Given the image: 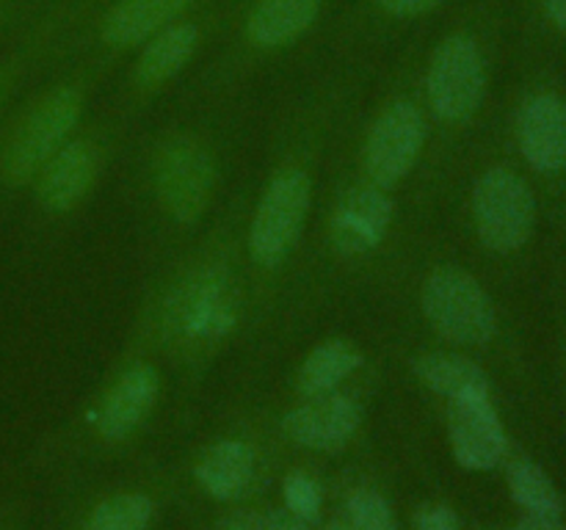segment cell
I'll return each mask as SVG.
<instances>
[{
  "label": "cell",
  "mask_w": 566,
  "mask_h": 530,
  "mask_svg": "<svg viewBox=\"0 0 566 530\" xmlns=\"http://www.w3.org/2000/svg\"><path fill=\"white\" fill-rule=\"evenodd\" d=\"M153 519V497L144 491H116L92 508L83 530H149Z\"/></svg>",
  "instance_id": "obj_21"
},
{
  "label": "cell",
  "mask_w": 566,
  "mask_h": 530,
  "mask_svg": "<svg viewBox=\"0 0 566 530\" xmlns=\"http://www.w3.org/2000/svg\"><path fill=\"white\" fill-rule=\"evenodd\" d=\"M346 86H324L282 110L269 147L263 186L249 202L247 263L252 279V324L260 331L280 312L287 276L313 221L326 163L348 127Z\"/></svg>",
  "instance_id": "obj_2"
},
{
  "label": "cell",
  "mask_w": 566,
  "mask_h": 530,
  "mask_svg": "<svg viewBox=\"0 0 566 530\" xmlns=\"http://www.w3.org/2000/svg\"><path fill=\"white\" fill-rule=\"evenodd\" d=\"M512 530H566L562 519H542V517H523Z\"/></svg>",
  "instance_id": "obj_27"
},
{
  "label": "cell",
  "mask_w": 566,
  "mask_h": 530,
  "mask_svg": "<svg viewBox=\"0 0 566 530\" xmlns=\"http://www.w3.org/2000/svg\"><path fill=\"white\" fill-rule=\"evenodd\" d=\"M263 530H307L310 524H304L302 519H296L293 513L287 511H269L263 519H260Z\"/></svg>",
  "instance_id": "obj_26"
},
{
  "label": "cell",
  "mask_w": 566,
  "mask_h": 530,
  "mask_svg": "<svg viewBox=\"0 0 566 530\" xmlns=\"http://www.w3.org/2000/svg\"><path fill=\"white\" fill-rule=\"evenodd\" d=\"M340 155V141H337ZM302 252L287 276L282 304L302 309L324 301L332 287H368L401 265L407 213L401 197L359 177L346 158L326 169Z\"/></svg>",
  "instance_id": "obj_4"
},
{
  "label": "cell",
  "mask_w": 566,
  "mask_h": 530,
  "mask_svg": "<svg viewBox=\"0 0 566 530\" xmlns=\"http://www.w3.org/2000/svg\"><path fill=\"white\" fill-rule=\"evenodd\" d=\"M506 480L512 500L523 508L525 517L562 519L564 497L539 464L525 456L512 458L506 467Z\"/></svg>",
  "instance_id": "obj_20"
},
{
  "label": "cell",
  "mask_w": 566,
  "mask_h": 530,
  "mask_svg": "<svg viewBox=\"0 0 566 530\" xmlns=\"http://www.w3.org/2000/svg\"><path fill=\"white\" fill-rule=\"evenodd\" d=\"M127 132L130 125L114 110L86 116V121L42 166L36 180L28 188L39 213L55 221L81 213L83 204L97 193L99 182L125 149Z\"/></svg>",
  "instance_id": "obj_7"
},
{
  "label": "cell",
  "mask_w": 566,
  "mask_h": 530,
  "mask_svg": "<svg viewBox=\"0 0 566 530\" xmlns=\"http://www.w3.org/2000/svg\"><path fill=\"white\" fill-rule=\"evenodd\" d=\"M282 500H285V511L302 519L304 524H315L324 511V491L321 484L304 469H291L282 478Z\"/></svg>",
  "instance_id": "obj_23"
},
{
  "label": "cell",
  "mask_w": 566,
  "mask_h": 530,
  "mask_svg": "<svg viewBox=\"0 0 566 530\" xmlns=\"http://www.w3.org/2000/svg\"><path fill=\"white\" fill-rule=\"evenodd\" d=\"M418 309L437 340L457 351L486 348L501 331V318L484 282L464 265L431 263L418 285Z\"/></svg>",
  "instance_id": "obj_8"
},
{
  "label": "cell",
  "mask_w": 566,
  "mask_h": 530,
  "mask_svg": "<svg viewBox=\"0 0 566 530\" xmlns=\"http://www.w3.org/2000/svg\"><path fill=\"white\" fill-rule=\"evenodd\" d=\"M238 114L208 108L177 110L136 149L130 193L149 237L169 257L191 243L219 210L235 155Z\"/></svg>",
  "instance_id": "obj_3"
},
{
  "label": "cell",
  "mask_w": 566,
  "mask_h": 530,
  "mask_svg": "<svg viewBox=\"0 0 566 530\" xmlns=\"http://www.w3.org/2000/svg\"><path fill=\"white\" fill-rule=\"evenodd\" d=\"M92 92V72H77L44 88L14 116L0 141V182L6 188H31L42 166L86 121Z\"/></svg>",
  "instance_id": "obj_6"
},
{
  "label": "cell",
  "mask_w": 566,
  "mask_h": 530,
  "mask_svg": "<svg viewBox=\"0 0 566 530\" xmlns=\"http://www.w3.org/2000/svg\"><path fill=\"white\" fill-rule=\"evenodd\" d=\"M324 530H354V528L348 522H332V524H326Z\"/></svg>",
  "instance_id": "obj_30"
},
{
  "label": "cell",
  "mask_w": 566,
  "mask_h": 530,
  "mask_svg": "<svg viewBox=\"0 0 566 530\" xmlns=\"http://www.w3.org/2000/svg\"><path fill=\"white\" fill-rule=\"evenodd\" d=\"M199 0H116L97 22V42L108 53L142 47L144 42L191 14Z\"/></svg>",
  "instance_id": "obj_16"
},
{
  "label": "cell",
  "mask_w": 566,
  "mask_h": 530,
  "mask_svg": "<svg viewBox=\"0 0 566 530\" xmlns=\"http://www.w3.org/2000/svg\"><path fill=\"white\" fill-rule=\"evenodd\" d=\"M205 42V31L197 20L182 17V20L171 22L160 33H155L149 42L138 47L136 61L130 66L125 88H122L119 105L114 114L125 119L127 125H136L149 105L191 66L197 59L199 47Z\"/></svg>",
  "instance_id": "obj_11"
},
{
  "label": "cell",
  "mask_w": 566,
  "mask_h": 530,
  "mask_svg": "<svg viewBox=\"0 0 566 530\" xmlns=\"http://www.w3.org/2000/svg\"><path fill=\"white\" fill-rule=\"evenodd\" d=\"M415 530H462L451 506H426L415 517Z\"/></svg>",
  "instance_id": "obj_25"
},
{
  "label": "cell",
  "mask_w": 566,
  "mask_h": 530,
  "mask_svg": "<svg viewBox=\"0 0 566 530\" xmlns=\"http://www.w3.org/2000/svg\"><path fill=\"white\" fill-rule=\"evenodd\" d=\"M346 522L354 530H398L390 500L374 486H359L346 497Z\"/></svg>",
  "instance_id": "obj_22"
},
{
  "label": "cell",
  "mask_w": 566,
  "mask_h": 530,
  "mask_svg": "<svg viewBox=\"0 0 566 530\" xmlns=\"http://www.w3.org/2000/svg\"><path fill=\"white\" fill-rule=\"evenodd\" d=\"M429 110L420 72H415L376 99L352 141L348 127L343 130L340 155L359 177L401 197V191L418 180L429 155Z\"/></svg>",
  "instance_id": "obj_5"
},
{
  "label": "cell",
  "mask_w": 566,
  "mask_h": 530,
  "mask_svg": "<svg viewBox=\"0 0 566 530\" xmlns=\"http://www.w3.org/2000/svg\"><path fill=\"white\" fill-rule=\"evenodd\" d=\"M247 193H238L210 224L169 254L133 320L127 348L180 375H199L252 324L247 263Z\"/></svg>",
  "instance_id": "obj_1"
},
{
  "label": "cell",
  "mask_w": 566,
  "mask_h": 530,
  "mask_svg": "<svg viewBox=\"0 0 566 530\" xmlns=\"http://www.w3.org/2000/svg\"><path fill=\"white\" fill-rule=\"evenodd\" d=\"M370 3L379 14L390 17V20H418V17L440 9L446 0H370Z\"/></svg>",
  "instance_id": "obj_24"
},
{
  "label": "cell",
  "mask_w": 566,
  "mask_h": 530,
  "mask_svg": "<svg viewBox=\"0 0 566 530\" xmlns=\"http://www.w3.org/2000/svg\"><path fill=\"white\" fill-rule=\"evenodd\" d=\"M448 442L459 467L470 473H490L503 464L509 453V436L492 401L490 384L470 386L446 401Z\"/></svg>",
  "instance_id": "obj_12"
},
{
  "label": "cell",
  "mask_w": 566,
  "mask_h": 530,
  "mask_svg": "<svg viewBox=\"0 0 566 530\" xmlns=\"http://www.w3.org/2000/svg\"><path fill=\"white\" fill-rule=\"evenodd\" d=\"M0 92H3V81H0Z\"/></svg>",
  "instance_id": "obj_31"
},
{
  "label": "cell",
  "mask_w": 566,
  "mask_h": 530,
  "mask_svg": "<svg viewBox=\"0 0 566 530\" xmlns=\"http://www.w3.org/2000/svg\"><path fill=\"white\" fill-rule=\"evenodd\" d=\"M324 0H254L241 25V44L252 55L293 47L318 22Z\"/></svg>",
  "instance_id": "obj_15"
},
{
  "label": "cell",
  "mask_w": 566,
  "mask_h": 530,
  "mask_svg": "<svg viewBox=\"0 0 566 530\" xmlns=\"http://www.w3.org/2000/svg\"><path fill=\"white\" fill-rule=\"evenodd\" d=\"M164 395V364L144 351L127 348L108 384L88 409L94 436L108 445L125 442L147 423Z\"/></svg>",
  "instance_id": "obj_10"
},
{
  "label": "cell",
  "mask_w": 566,
  "mask_h": 530,
  "mask_svg": "<svg viewBox=\"0 0 566 530\" xmlns=\"http://www.w3.org/2000/svg\"><path fill=\"white\" fill-rule=\"evenodd\" d=\"M365 403L354 390L340 386L321 398H298L280 417V431L287 442L315 453H337L359 434Z\"/></svg>",
  "instance_id": "obj_13"
},
{
  "label": "cell",
  "mask_w": 566,
  "mask_h": 530,
  "mask_svg": "<svg viewBox=\"0 0 566 530\" xmlns=\"http://www.w3.org/2000/svg\"><path fill=\"white\" fill-rule=\"evenodd\" d=\"M470 230L475 243L492 257L523 252L536 226V197L514 166L486 163L470 180Z\"/></svg>",
  "instance_id": "obj_9"
},
{
  "label": "cell",
  "mask_w": 566,
  "mask_h": 530,
  "mask_svg": "<svg viewBox=\"0 0 566 530\" xmlns=\"http://www.w3.org/2000/svg\"><path fill=\"white\" fill-rule=\"evenodd\" d=\"M221 530H263V524H260L258 517H247V513H241V517L227 519Z\"/></svg>",
  "instance_id": "obj_29"
},
{
  "label": "cell",
  "mask_w": 566,
  "mask_h": 530,
  "mask_svg": "<svg viewBox=\"0 0 566 530\" xmlns=\"http://www.w3.org/2000/svg\"><path fill=\"white\" fill-rule=\"evenodd\" d=\"M368 368V353L352 337H326L315 342L293 370V395L321 398L352 384Z\"/></svg>",
  "instance_id": "obj_17"
},
{
  "label": "cell",
  "mask_w": 566,
  "mask_h": 530,
  "mask_svg": "<svg viewBox=\"0 0 566 530\" xmlns=\"http://www.w3.org/2000/svg\"><path fill=\"white\" fill-rule=\"evenodd\" d=\"M517 152L536 174H558L566 169V97L536 92L520 103L514 116Z\"/></svg>",
  "instance_id": "obj_14"
},
{
  "label": "cell",
  "mask_w": 566,
  "mask_h": 530,
  "mask_svg": "<svg viewBox=\"0 0 566 530\" xmlns=\"http://www.w3.org/2000/svg\"><path fill=\"white\" fill-rule=\"evenodd\" d=\"M412 373L420 384L440 398H453L470 386L490 384L484 368L457 348H431L412 359Z\"/></svg>",
  "instance_id": "obj_19"
},
{
  "label": "cell",
  "mask_w": 566,
  "mask_h": 530,
  "mask_svg": "<svg viewBox=\"0 0 566 530\" xmlns=\"http://www.w3.org/2000/svg\"><path fill=\"white\" fill-rule=\"evenodd\" d=\"M542 6H545L547 20L566 33V0H542Z\"/></svg>",
  "instance_id": "obj_28"
},
{
  "label": "cell",
  "mask_w": 566,
  "mask_h": 530,
  "mask_svg": "<svg viewBox=\"0 0 566 530\" xmlns=\"http://www.w3.org/2000/svg\"><path fill=\"white\" fill-rule=\"evenodd\" d=\"M260 473L258 447L241 436H227L210 445L193 467V478L213 500L235 502L252 491Z\"/></svg>",
  "instance_id": "obj_18"
}]
</instances>
